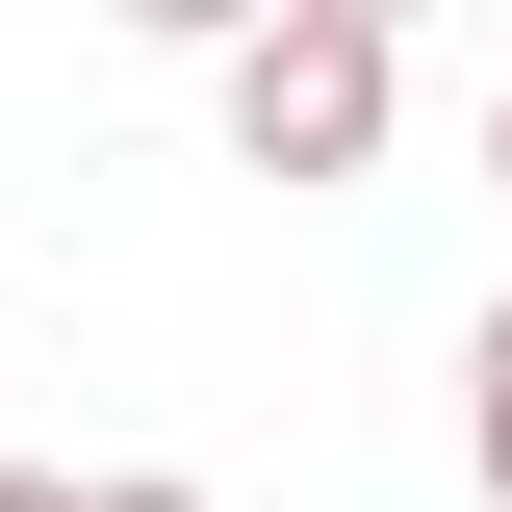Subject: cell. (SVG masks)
<instances>
[{
	"instance_id": "1",
	"label": "cell",
	"mask_w": 512,
	"mask_h": 512,
	"mask_svg": "<svg viewBox=\"0 0 512 512\" xmlns=\"http://www.w3.org/2000/svg\"><path fill=\"white\" fill-rule=\"evenodd\" d=\"M384 52L410 26H359V0H256L231 52V180H282V205H333V180H384Z\"/></svg>"
},
{
	"instance_id": "2",
	"label": "cell",
	"mask_w": 512,
	"mask_h": 512,
	"mask_svg": "<svg viewBox=\"0 0 512 512\" xmlns=\"http://www.w3.org/2000/svg\"><path fill=\"white\" fill-rule=\"evenodd\" d=\"M461 461H487V512H512V308L461 333Z\"/></svg>"
},
{
	"instance_id": "3",
	"label": "cell",
	"mask_w": 512,
	"mask_h": 512,
	"mask_svg": "<svg viewBox=\"0 0 512 512\" xmlns=\"http://www.w3.org/2000/svg\"><path fill=\"white\" fill-rule=\"evenodd\" d=\"M103 26H128V52H231L256 0H103Z\"/></svg>"
},
{
	"instance_id": "4",
	"label": "cell",
	"mask_w": 512,
	"mask_h": 512,
	"mask_svg": "<svg viewBox=\"0 0 512 512\" xmlns=\"http://www.w3.org/2000/svg\"><path fill=\"white\" fill-rule=\"evenodd\" d=\"M77 512H205V487H180V461H103V487H77Z\"/></svg>"
},
{
	"instance_id": "5",
	"label": "cell",
	"mask_w": 512,
	"mask_h": 512,
	"mask_svg": "<svg viewBox=\"0 0 512 512\" xmlns=\"http://www.w3.org/2000/svg\"><path fill=\"white\" fill-rule=\"evenodd\" d=\"M0 512H77V461H0Z\"/></svg>"
},
{
	"instance_id": "6",
	"label": "cell",
	"mask_w": 512,
	"mask_h": 512,
	"mask_svg": "<svg viewBox=\"0 0 512 512\" xmlns=\"http://www.w3.org/2000/svg\"><path fill=\"white\" fill-rule=\"evenodd\" d=\"M487 205H512V77H487Z\"/></svg>"
},
{
	"instance_id": "7",
	"label": "cell",
	"mask_w": 512,
	"mask_h": 512,
	"mask_svg": "<svg viewBox=\"0 0 512 512\" xmlns=\"http://www.w3.org/2000/svg\"><path fill=\"white\" fill-rule=\"evenodd\" d=\"M359 26H436V0H359Z\"/></svg>"
}]
</instances>
